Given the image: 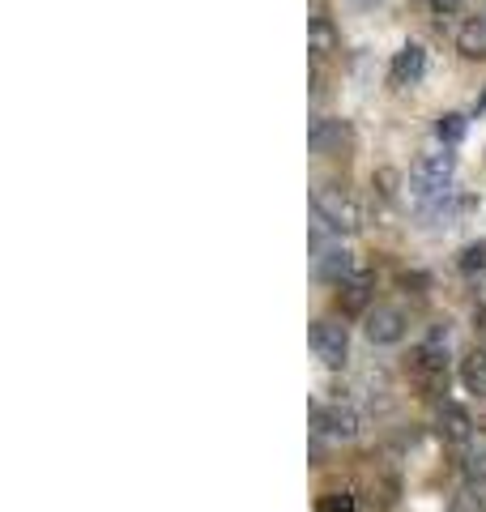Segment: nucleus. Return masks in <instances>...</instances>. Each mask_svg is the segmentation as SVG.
<instances>
[{
    "label": "nucleus",
    "mask_w": 486,
    "mask_h": 512,
    "mask_svg": "<svg viewBox=\"0 0 486 512\" xmlns=\"http://www.w3.org/2000/svg\"><path fill=\"white\" fill-rule=\"evenodd\" d=\"M461 384L469 393L486 397V346H474L469 355L461 359Z\"/></svg>",
    "instance_id": "nucleus-12"
},
{
    "label": "nucleus",
    "mask_w": 486,
    "mask_h": 512,
    "mask_svg": "<svg viewBox=\"0 0 486 512\" xmlns=\"http://www.w3.org/2000/svg\"><path fill=\"white\" fill-rule=\"evenodd\" d=\"M461 474L469 478V483H482V478H486V444L482 448H469L465 461H461Z\"/></svg>",
    "instance_id": "nucleus-16"
},
{
    "label": "nucleus",
    "mask_w": 486,
    "mask_h": 512,
    "mask_svg": "<svg viewBox=\"0 0 486 512\" xmlns=\"http://www.w3.org/2000/svg\"><path fill=\"white\" fill-rule=\"evenodd\" d=\"M405 325H410V320H405L401 308H371L363 333L371 346H397L405 338Z\"/></svg>",
    "instance_id": "nucleus-4"
},
{
    "label": "nucleus",
    "mask_w": 486,
    "mask_h": 512,
    "mask_svg": "<svg viewBox=\"0 0 486 512\" xmlns=\"http://www.w3.org/2000/svg\"><path fill=\"white\" fill-rule=\"evenodd\" d=\"M346 124L342 120H333V116H316L312 128H307V150L312 154H337L346 146Z\"/></svg>",
    "instance_id": "nucleus-8"
},
{
    "label": "nucleus",
    "mask_w": 486,
    "mask_h": 512,
    "mask_svg": "<svg viewBox=\"0 0 486 512\" xmlns=\"http://www.w3.org/2000/svg\"><path fill=\"white\" fill-rule=\"evenodd\" d=\"M452 171H457V158L448 150L444 154H423L410 171V192L418 201H431V197H444L448 184H452Z\"/></svg>",
    "instance_id": "nucleus-2"
},
{
    "label": "nucleus",
    "mask_w": 486,
    "mask_h": 512,
    "mask_svg": "<svg viewBox=\"0 0 486 512\" xmlns=\"http://www.w3.org/2000/svg\"><path fill=\"white\" fill-rule=\"evenodd\" d=\"M359 500H354V491H329L320 500V512H354Z\"/></svg>",
    "instance_id": "nucleus-17"
},
{
    "label": "nucleus",
    "mask_w": 486,
    "mask_h": 512,
    "mask_svg": "<svg viewBox=\"0 0 486 512\" xmlns=\"http://www.w3.org/2000/svg\"><path fill=\"white\" fill-rule=\"evenodd\" d=\"M312 210L333 235H359L363 231V210L346 188L337 184H316L312 188Z\"/></svg>",
    "instance_id": "nucleus-1"
},
{
    "label": "nucleus",
    "mask_w": 486,
    "mask_h": 512,
    "mask_svg": "<svg viewBox=\"0 0 486 512\" xmlns=\"http://www.w3.org/2000/svg\"><path fill=\"white\" fill-rule=\"evenodd\" d=\"M371 291H376V278H371L367 269H354L346 282H337V303H342V312H350V316H367Z\"/></svg>",
    "instance_id": "nucleus-5"
},
{
    "label": "nucleus",
    "mask_w": 486,
    "mask_h": 512,
    "mask_svg": "<svg viewBox=\"0 0 486 512\" xmlns=\"http://www.w3.org/2000/svg\"><path fill=\"white\" fill-rule=\"evenodd\" d=\"M307 342H312L316 359L324 367H342L350 359V333H346V325H337V320H312Z\"/></svg>",
    "instance_id": "nucleus-3"
},
{
    "label": "nucleus",
    "mask_w": 486,
    "mask_h": 512,
    "mask_svg": "<svg viewBox=\"0 0 486 512\" xmlns=\"http://www.w3.org/2000/svg\"><path fill=\"white\" fill-rule=\"evenodd\" d=\"M316 269H320V278H324V282H333V286H337V282H346V278L354 274V261H350V252H346V248H329V252L320 256V265H316Z\"/></svg>",
    "instance_id": "nucleus-13"
},
{
    "label": "nucleus",
    "mask_w": 486,
    "mask_h": 512,
    "mask_svg": "<svg viewBox=\"0 0 486 512\" xmlns=\"http://www.w3.org/2000/svg\"><path fill=\"white\" fill-rule=\"evenodd\" d=\"M316 427L324 431V436H333V440H354L359 436V410H350V406H316Z\"/></svg>",
    "instance_id": "nucleus-7"
},
{
    "label": "nucleus",
    "mask_w": 486,
    "mask_h": 512,
    "mask_svg": "<svg viewBox=\"0 0 486 512\" xmlns=\"http://www.w3.org/2000/svg\"><path fill=\"white\" fill-rule=\"evenodd\" d=\"M440 436L448 444H469V440H474V419H469L465 406H457V402L440 406Z\"/></svg>",
    "instance_id": "nucleus-9"
},
{
    "label": "nucleus",
    "mask_w": 486,
    "mask_h": 512,
    "mask_svg": "<svg viewBox=\"0 0 486 512\" xmlns=\"http://www.w3.org/2000/svg\"><path fill=\"white\" fill-rule=\"evenodd\" d=\"M423 5L435 13V18H452V13H457V9L465 5V0H423Z\"/></svg>",
    "instance_id": "nucleus-18"
},
{
    "label": "nucleus",
    "mask_w": 486,
    "mask_h": 512,
    "mask_svg": "<svg viewBox=\"0 0 486 512\" xmlns=\"http://www.w3.org/2000/svg\"><path fill=\"white\" fill-rule=\"evenodd\" d=\"M435 137H440L444 146H457V141L465 137V116L461 111H444V116L435 120Z\"/></svg>",
    "instance_id": "nucleus-15"
},
{
    "label": "nucleus",
    "mask_w": 486,
    "mask_h": 512,
    "mask_svg": "<svg viewBox=\"0 0 486 512\" xmlns=\"http://www.w3.org/2000/svg\"><path fill=\"white\" fill-rule=\"evenodd\" d=\"M457 269L465 278H478L486 269V239H478V244H465L461 256H457Z\"/></svg>",
    "instance_id": "nucleus-14"
},
{
    "label": "nucleus",
    "mask_w": 486,
    "mask_h": 512,
    "mask_svg": "<svg viewBox=\"0 0 486 512\" xmlns=\"http://www.w3.org/2000/svg\"><path fill=\"white\" fill-rule=\"evenodd\" d=\"M427 73V47L423 43H405L401 52L393 56V69H388V77H393V86H418Z\"/></svg>",
    "instance_id": "nucleus-6"
},
{
    "label": "nucleus",
    "mask_w": 486,
    "mask_h": 512,
    "mask_svg": "<svg viewBox=\"0 0 486 512\" xmlns=\"http://www.w3.org/2000/svg\"><path fill=\"white\" fill-rule=\"evenodd\" d=\"M474 500H478V512H486V483H478V495H474Z\"/></svg>",
    "instance_id": "nucleus-19"
},
{
    "label": "nucleus",
    "mask_w": 486,
    "mask_h": 512,
    "mask_svg": "<svg viewBox=\"0 0 486 512\" xmlns=\"http://www.w3.org/2000/svg\"><path fill=\"white\" fill-rule=\"evenodd\" d=\"M307 52L316 60H329L337 52V30L329 18H312V26H307Z\"/></svg>",
    "instance_id": "nucleus-11"
},
{
    "label": "nucleus",
    "mask_w": 486,
    "mask_h": 512,
    "mask_svg": "<svg viewBox=\"0 0 486 512\" xmlns=\"http://www.w3.org/2000/svg\"><path fill=\"white\" fill-rule=\"evenodd\" d=\"M457 52L465 60H486V18H465L457 26Z\"/></svg>",
    "instance_id": "nucleus-10"
}]
</instances>
